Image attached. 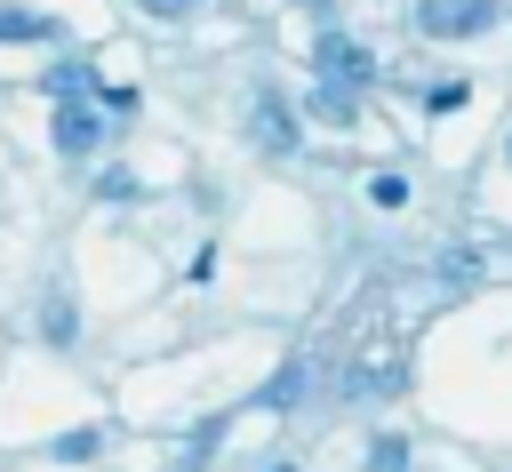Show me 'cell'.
Instances as JSON below:
<instances>
[{
    "label": "cell",
    "instance_id": "4",
    "mask_svg": "<svg viewBox=\"0 0 512 472\" xmlns=\"http://www.w3.org/2000/svg\"><path fill=\"white\" fill-rule=\"evenodd\" d=\"M256 136H264L272 152H288V144H296V120H288L280 104H264V112H256Z\"/></svg>",
    "mask_w": 512,
    "mask_h": 472
},
{
    "label": "cell",
    "instance_id": "2",
    "mask_svg": "<svg viewBox=\"0 0 512 472\" xmlns=\"http://www.w3.org/2000/svg\"><path fill=\"white\" fill-rule=\"evenodd\" d=\"M56 144H64V152H88V144H96V120H88L72 96H64V112H56Z\"/></svg>",
    "mask_w": 512,
    "mask_h": 472
},
{
    "label": "cell",
    "instance_id": "8",
    "mask_svg": "<svg viewBox=\"0 0 512 472\" xmlns=\"http://www.w3.org/2000/svg\"><path fill=\"white\" fill-rule=\"evenodd\" d=\"M72 328H80V320H72V304H64V296H48V336H56V344H64V336H72Z\"/></svg>",
    "mask_w": 512,
    "mask_h": 472
},
{
    "label": "cell",
    "instance_id": "10",
    "mask_svg": "<svg viewBox=\"0 0 512 472\" xmlns=\"http://www.w3.org/2000/svg\"><path fill=\"white\" fill-rule=\"evenodd\" d=\"M144 8H160V16H176V8H192V0H144Z\"/></svg>",
    "mask_w": 512,
    "mask_h": 472
},
{
    "label": "cell",
    "instance_id": "6",
    "mask_svg": "<svg viewBox=\"0 0 512 472\" xmlns=\"http://www.w3.org/2000/svg\"><path fill=\"white\" fill-rule=\"evenodd\" d=\"M456 104H472V80H440V88H424V112H456Z\"/></svg>",
    "mask_w": 512,
    "mask_h": 472
},
{
    "label": "cell",
    "instance_id": "7",
    "mask_svg": "<svg viewBox=\"0 0 512 472\" xmlns=\"http://www.w3.org/2000/svg\"><path fill=\"white\" fill-rule=\"evenodd\" d=\"M368 200H376V208H408V184H400V176H376Z\"/></svg>",
    "mask_w": 512,
    "mask_h": 472
},
{
    "label": "cell",
    "instance_id": "9",
    "mask_svg": "<svg viewBox=\"0 0 512 472\" xmlns=\"http://www.w3.org/2000/svg\"><path fill=\"white\" fill-rule=\"evenodd\" d=\"M56 456H64V464H72V456H96V432H64V440H56Z\"/></svg>",
    "mask_w": 512,
    "mask_h": 472
},
{
    "label": "cell",
    "instance_id": "11",
    "mask_svg": "<svg viewBox=\"0 0 512 472\" xmlns=\"http://www.w3.org/2000/svg\"><path fill=\"white\" fill-rule=\"evenodd\" d=\"M272 472H296V464H272Z\"/></svg>",
    "mask_w": 512,
    "mask_h": 472
},
{
    "label": "cell",
    "instance_id": "1",
    "mask_svg": "<svg viewBox=\"0 0 512 472\" xmlns=\"http://www.w3.org/2000/svg\"><path fill=\"white\" fill-rule=\"evenodd\" d=\"M488 16H496L488 0H424V32L432 40H472Z\"/></svg>",
    "mask_w": 512,
    "mask_h": 472
},
{
    "label": "cell",
    "instance_id": "5",
    "mask_svg": "<svg viewBox=\"0 0 512 472\" xmlns=\"http://www.w3.org/2000/svg\"><path fill=\"white\" fill-rule=\"evenodd\" d=\"M368 472H408V440H400V432H384V440L368 448Z\"/></svg>",
    "mask_w": 512,
    "mask_h": 472
},
{
    "label": "cell",
    "instance_id": "3",
    "mask_svg": "<svg viewBox=\"0 0 512 472\" xmlns=\"http://www.w3.org/2000/svg\"><path fill=\"white\" fill-rule=\"evenodd\" d=\"M56 24L48 16H32V8H0V40H48Z\"/></svg>",
    "mask_w": 512,
    "mask_h": 472
}]
</instances>
